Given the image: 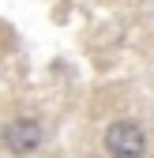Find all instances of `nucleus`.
Here are the masks:
<instances>
[{"label":"nucleus","mask_w":154,"mask_h":158,"mask_svg":"<svg viewBox=\"0 0 154 158\" xmlns=\"http://www.w3.org/2000/svg\"><path fill=\"white\" fill-rule=\"evenodd\" d=\"M105 151L113 158H139L147 151V132L136 121H117L105 132Z\"/></svg>","instance_id":"nucleus-1"},{"label":"nucleus","mask_w":154,"mask_h":158,"mask_svg":"<svg viewBox=\"0 0 154 158\" xmlns=\"http://www.w3.org/2000/svg\"><path fill=\"white\" fill-rule=\"evenodd\" d=\"M38 143H42V128H38V121H11L4 128V147L11 154H30Z\"/></svg>","instance_id":"nucleus-2"}]
</instances>
